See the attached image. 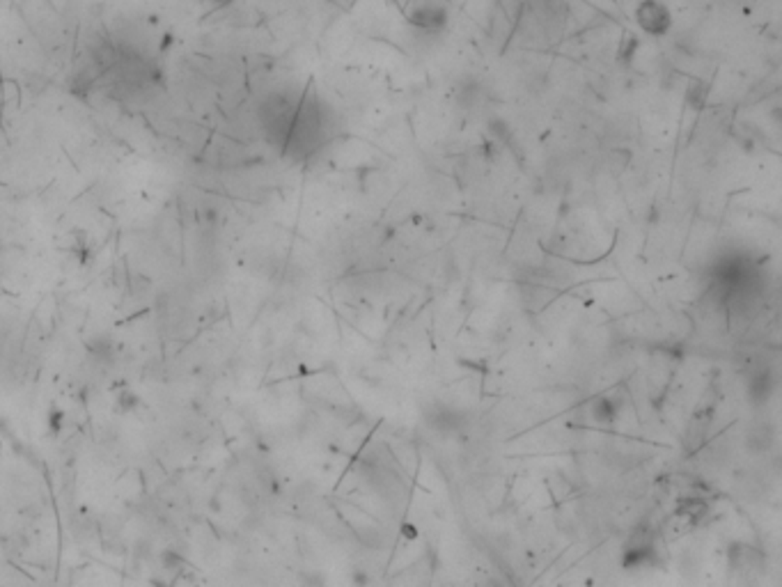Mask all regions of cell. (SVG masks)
<instances>
[{"instance_id":"cell-1","label":"cell","mask_w":782,"mask_h":587,"mask_svg":"<svg viewBox=\"0 0 782 587\" xmlns=\"http://www.w3.org/2000/svg\"><path fill=\"white\" fill-rule=\"evenodd\" d=\"M638 21H640V26L647 30V33H654V35L665 33L667 26H670V21H667V12L658 3H654V0H647V3H643L640 7H638Z\"/></svg>"}]
</instances>
